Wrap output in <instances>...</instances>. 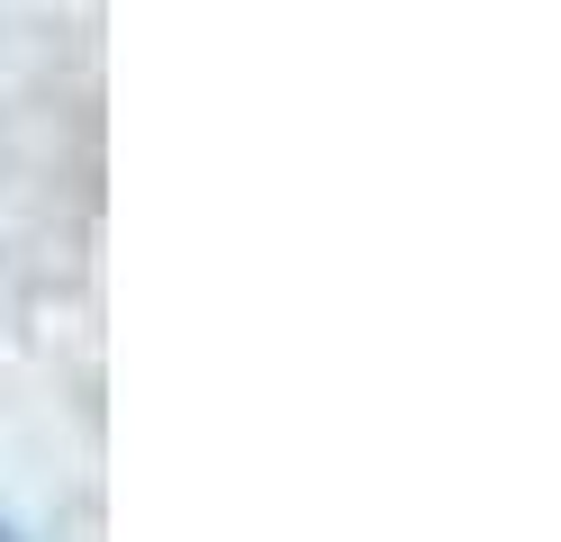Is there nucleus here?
Masks as SVG:
<instances>
[{
	"instance_id": "obj_1",
	"label": "nucleus",
	"mask_w": 561,
	"mask_h": 542,
	"mask_svg": "<svg viewBox=\"0 0 561 542\" xmlns=\"http://www.w3.org/2000/svg\"><path fill=\"white\" fill-rule=\"evenodd\" d=\"M0 542H10V533H0Z\"/></svg>"
}]
</instances>
